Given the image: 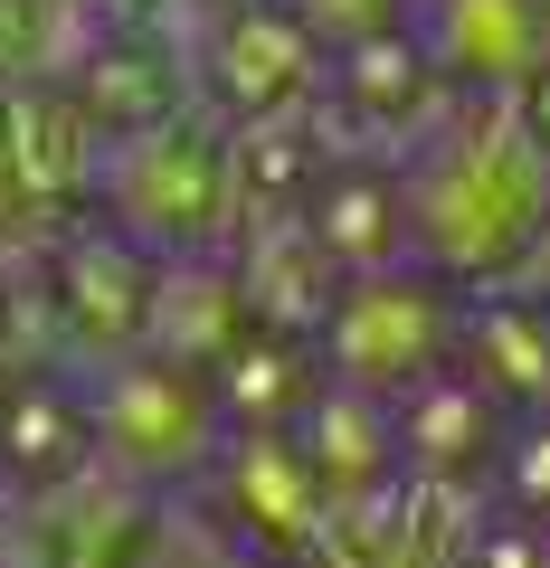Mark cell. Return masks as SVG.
I'll list each match as a JSON object with an SVG mask.
<instances>
[{"label":"cell","mask_w":550,"mask_h":568,"mask_svg":"<svg viewBox=\"0 0 550 568\" xmlns=\"http://www.w3.org/2000/svg\"><path fill=\"white\" fill-rule=\"evenodd\" d=\"M408 0H294V20L313 29V39L332 48H361V39H389V20H399Z\"/></svg>","instance_id":"cell-6"},{"label":"cell","mask_w":550,"mask_h":568,"mask_svg":"<svg viewBox=\"0 0 550 568\" xmlns=\"http://www.w3.org/2000/svg\"><path fill=\"white\" fill-rule=\"evenodd\" d=\"M456 342L474 351V388H484L493 407H531V417H541V398H550V313L484 304Z\"/></svg>","instance_id":"cell-5"},{"label":"cell","mask_w":550,"mask_h":568,"mask_svg":"<svg viewBox=\"0 0 550 568\" xmlns=\"http://www.w3.org/2000/svg\"><path fill=\"white\" fill-rule=\"evenodd\" d=\"M418 58L437 77H456V85L512 95V85L541 77L550 20H541V0H428V48Z\"/></svg>","instance_id":"cell-4"},{"label":"cell","mask_w":550,"mask_h":568,"mask_svg":"<svg viewBox=\"0 0 550 568\" xmlns=\"http://www.w3.org/2000/svg\"><path fill=\"white\" fill-rule=\"evenodd\" d=\"M456 332H466V323H456V284L437 275L428 256H418V265L389 256V265H361V275L332 294L323 361H332V379H342V388L408 398L428 369H447Z\"/></svg>","instance_id":"cell-2"},{"label":"cell","mask_w":550,"mask_h":568,"mask_svg":"<svg viewBox=\"0 0 550 568\" xmlns=\"http://www.w3.org/2000/svg\"><path fill=\"white\" fill-rule=\"evenodd\" d=\"M219 398H209L200 369L181 361H143V369H123L114 388H104V417L96 436L123 455L133 474H190L209 446H219Z\"/></svg>","instance_id":"cell-3"},{"label":"cell","mask_w":550,"mask_h":568,"mask_svg":"<svg viewBox=\"0 0 550 568\" xmlns=\"http://www.w3.org/2000/svg\"><path fill=\"white\" fill-rule=\"evenodd\" d=\"M399 200H408V246L447 284L512 275L550 237V142L531 133V114L484 104L437 142V162Z\"/></svg>","instance_id":"cell-1"}]
</instances>
